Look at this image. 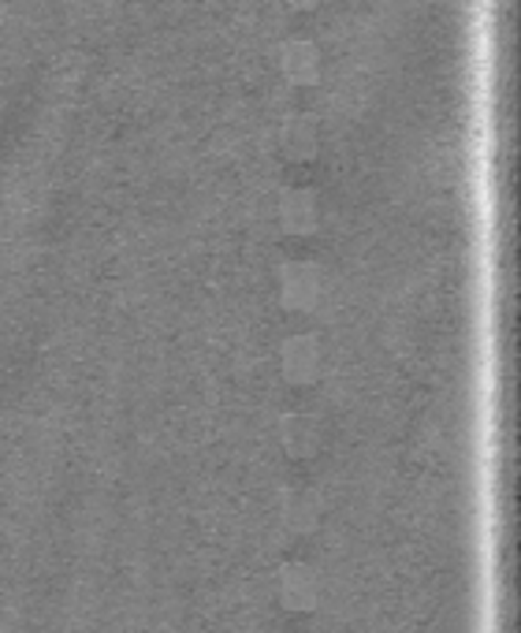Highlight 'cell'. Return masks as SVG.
I'll use <instances>...</instances> for the list:
<instances>
[{"label": "cell", "mask_w": 521, "mask_h": 633, "mask_svg": "<svg viewBox=\"0 0 521 633\" xmlns=\"http://www.w3.org/2000/svg\"><path fill=\"white\" fill-rule=\"evenodd\" d=\"M280 604L291 611V615H302L316 604V574L310 567L291 563L280 570Z\"/></svg>", "instance_id": "1"}]
</instances>
